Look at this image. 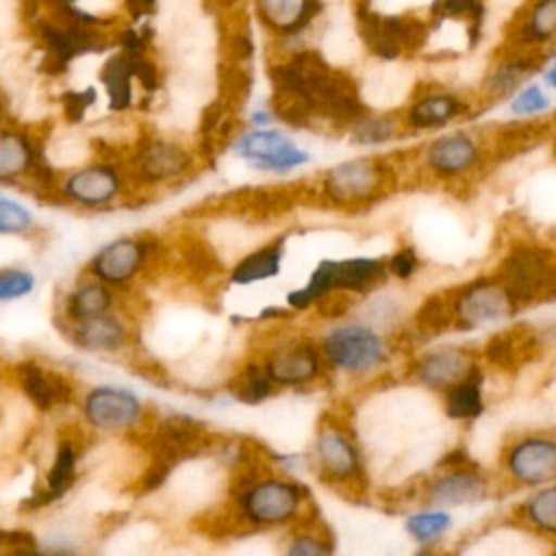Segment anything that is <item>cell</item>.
Listing matches in <instances>:
<instances>
[{"mask_svg": "<svg viewBox=\"0 0 556 556\" xmlns=\"http://www.w3.org/2000/svg\"><path fill=\"white\" fill-rule=\"evenodd\" d=\"M415 556H428V549H426V547H421V549H417V552H415Z\"/></svg>", "mask_w": 556, "mask_h": 556, "instance_id": "cell-53", "label": "cell"}, {"mask_svg": "<svg viewBox=\"0 0 556 556\" xmlns=\"http://www.w3.org/2000/svg\"><path fill=\"white\" fill-rule=\"evenodd\" d=\"M43 556H74L67 549H43Z\"/></svg>", "mask_w": 556, "mask_h": 556, "instance_id": "cell-51", "label": "cell"}, {"mask_svg": "<svg viewBox=\"0 0 556 556\" xmlns=\"http://www.w3.org/2000/svg\"><path fill=\"white\" fill-rule=\"evenodd\" d=\"M152 254L154 241L141 237H119L93 254L89 261V274L109 287H122L146 267Z\"/></svg>", "mask_w": 556, "mask_h": 556, "instance_id": "cell-10", "label": "cell"}, {"mask_svg": "<svg viewBox=\"0 0 556 556\" xmlns=\"http://www.w3.org/2000/svg\"><path fill=\"white\" fill-rule=\"evenodd\" d=\"M547 106L549 98L543 93V89L539 85H528L517 93V98L510 104V111L517 115H534L545 111Z\"/></svg>", "mask_w": 556, "mask_h": 556, "instance_id": "cell-44", "label": "cell"}, {"mask_svg": "<svg viewBox=\"0 0 556 556\" xmlns=\"http://www.w3.org/2000/svg\"><path fill=\"white\" fill-rule=\"evenodd\" d=\"M493 278L517 308L549 300L556 287L554 252L543 245L519 243L504 254Z\"/></svg>", "mask_w": 556, "mask_h": 556, "instance_id": "cell-2", "label": "cell"}, {"mask_svg": "<svg viewBox=\"0 0 556 556\" xmlns=\"http://www.w3.org/2000/svg\"><path fill=\"white\" fill-rule=\"evenodd\" d=\"M285 241H287V237H280V239H274V241L256 248L254 252L245 254L230 269V282L245 287V285L278 276L282 256H285Z\"/></svg>", "mask_w": 556, "mask_h": 556, "instance_id": "cell-24", "label": "cell"}, {"mask_svg": "<svg viewBox=\"0 0 556 556\" xmlns=\"http://www.w3.org/2000/svg\"><path fill=\"white\" fill-rule=\"evenodd\" d=\"M30 543H37V539L28 532V530H7V528H0V552H7V549H13V547H22V545H30Z\"/></svg>", "mask_w": 556, "mask_h": 556, "instance_id": "cell-47", "label": "cell"}, {"mask_svg": "<svg viewBox=\"0 0 556 556\" xmlns=\"http://www.w3.org/2000/svg\"><path fill=\"white\" fill-rule=\"evenodd\" d=\"M261 367L274 387H304L317 380L324 371V356L319 345L306 337H291L278 341L265 356Z\"/></svg>", "mask_w": 556, "mask_h": 556, "instance_id": "cell-6", "label": "cell"}, {"mask_svg": "<svg viewBox=\"0 0 556 556\" xmlns=\"http://www.w3.org/2000/svg\"><path fill=\"white\" fill-rule=\"evenodd\" d=\"M43 161L39 135L17 122L0 126V185H17L33 178Z\"/></svg>", "mask_w": 556, "mask_h": 556, "instance_id": "cell-11", "label": "cell"}, {"mask_svg": "<svg viewBox=\"0 0 556 556\" xmlns=\"http://www.w3.org/2000/svg\"><path fill=\"white\" fill-rule=\"evenodd\" d=\"M20 389L39 410H52L54 406L70 404L74 397L72 382L48 367H41L33 361H24L15 369Z\"/></svg>", "mask_w": 556, "mask_h": 556, "instance_id": "cell-17", "label": "cell"}, {"mask_svg": "<svg viewBox=\"0 0 556 556\" xmlns=\"http://www.w3.org/2000/svg\"><path fill=\"white\" fill-rule=\"evenodd\" d=\"M169 471H172L169 465L150 458V465H148V469H146L143 476H141V489H143V491H156V489L167 480Z\"/></svg>", "mask_w": 556, "mask_h": 556, "instance_id": "cell-46", "label": "cell"}, {"mask_svg": "<svg viewBox=\"0 0 556 556\" xmlns=\"http://www.w3.org/2000/svg\"><path fill=\"white\" fill-rule=\"evenodd\" d=\"M532 61L530 59H508L506 63H502L491 76H489V83H486V91L491 98H506L510 96L517 85L532 72Z\"/></svg>", "mask_w": 556, "mask_h": 556, "instance_id": "cell-36", "label": "cell"}, {"mask_svg": "<svg viewBox=\"0 0 556 556\" xmlns=\"http://www.w3.org/2000/svg\"><path fill=\"white\" fill-rule=\"evenodd\" d=\"M126 7L135 17H139L154 9V0H126Z\"/></svg>", "mask_w": 556, "mask_h": 556, "instance_id": "cell-49", "label": "cell"}, {"mask_svg": "<svg viewBox=\"0 0 556 556\" xmlns=\"http://www.w3.org/2000/svg\"><path fill=\"white\" fill-rule=\"evenodd\" d=\"M315 465L321 480L352 484L363 478L358 447L350 432L337 421H324L315 437Z\"/></svg>", "mask_w": 556, "mask_h": 556, "instance_id": "cell-8", "label": "cell"}, {"mask_svg": "<svg viewBox=\"0 0 556 556\" xmlns=\"http://www.w3.org/2000/svg\"><path fill=\"white\" fill-rule=\"evenodd\" d=\"M76 460H78V454H76L74 443L72 441H61L59 447H56L54 460L48 469L46 486L37 495H33L28 502H24V506L41 508V506L59 500L61 495H65L67 489L76 480Z\"/></svg>", "mask_w": 556, "mask_h": 556, "instance_id": "cell-25", "label": "cell"}, {"mask_svg": "<svg viewBox=\"0 0 556 556\" xmlns=\"http://www.w3.org/2000/svg\"><path fill=\"white\" fill-rule=\"evenodd\" d=\"M387 276V267L382 258L371 256H354L343 261H321L308 280L287 293V306L291 311H306L315 306L317 300H321L328 293H367L376 285H380Z\"/></svg>", "mask_w": 556, "mask_h": 556, "instance_id": "cell-1", "label": "cell"}, {"mask_svg": "<svg viewBox=\"0 0 556 556\" xmlns=\"http://www.w3.org/2000/svg\"><path fill=\"white\" fill-rule=\"evenodd\" d=\"M376 72H371L367 76V85H365V93L374 100V102H395L402 100L406 89H408V78L402 72V67H374Z\"/></svg>", "mask_w": 556, "mask_h": 556, "instance_id": "cell-32", "label": "cell"}, {"mask_svg": "<svg viewBox=\"0 0 556 556\" xmlns=\"http://www.w3.org/2000/svg\"><path fill=\"white\" fill-rule=\"evenodd\" d=\"M395 132V122L389 117H361L354 122L352 135L358 143H382Z\"/></svg>", "mask_w": 556, "mask_h": 556, "instance_id": "cell-41", "label": "cell"}, {"mask_svg": "<svg viewBox=\"0 0 556 556\" xmlns=\"http://www.w3.org/2000/svg\"><path fill=\"white\" fill-rule=\"evenodd\" d=\"M415 326L424 334H439L443 330L454 328L450 298L447 295H430L428 300H424L415 313Z\"/></svg>", "mask_w": 556, "mask_h": 556, "instance_id": "cell-35", "label": "cell"}, {"mask_svg": "<svg viewBox=\"0 0 556 556\" xmlns=\"http://www.w3.org/2000/svg\"><path fill=\"white\" fill-rule=\"evenodd\" d=\"M67 337L78 348L87 352H100V354L119 352L130 341L128 326L117 315H111V313H102L85 319H72L67 326Z\"/></svg>", "mask_w": 556, "mask_h": 556, "instance_id": "cell-18", "label": "cell"}, {"mask_svg": "<svg viewBox=\"0 0 556 556\" xmlns=\"http://www.w3.org/2000/svg\"><path fill=\"white\" fill-rule=\"evenodd\" d=\"M443 469H467V467H478L476 463H471V456L463 450V447H456L452 450L450 454H445L439 463Z\"/></svg>", "mask_w": 556, "mask_h": 556, "instance_id": "cell-48", "label": "cell"}, {"mask_svg": "<svg viewBox=\"0 0 556 556\" xmlns=\"http://www.w3.org/2000/svg\"><path fill=\"white\" fill-rule=\"evenodd\" d=\"M230 393L243 404H261L274 393V382L267 378L261 363H248L232 378Z\"/></svg>", "mask_w": 556, "mask_h": 556, "instance_id": "cell-31", "label": "cell"}, {"mask_svg": "<svg viewBox=\"0 0 556 556\" xmlns=\"http://www.w3.org/2000/svg\"><path fill=\"white\" fill-rule=\"evenodd\" d=\"M33 228V213L22 202L0 195V235H26Z\"/></svg>", "mask_w": 556, "mask_h": 556, "instance_id": "cell-38", "label": "cell"}, {"mask_svg": "<svg viewBox=\"0 0 556 556\" xmlns=\"http://www.w3.org/2000/svg\"><path fill=\"white\" fill-rule=\"evenodd\" d=\"M143 402L124 387L100 384L87 391L83 400V417L102 432H126L143 417Z\"/></svg>", "mask_w": 556, "mask_h": 556, "instance_id": "cell-9", "label": "cell"}, {"mask_svg": "<svg viewBox=\"0 0 556 556\" xmlns=\"http://www.w3.org/2000/svg\"><path fill=\"white\" fill-rule=\"evenodd\" d=\"M235 152L263 172H289L308 161V154L276 130H254L237 139Z\"/></svg>", "mask_w": 556, "mask_h": 556, "instance_id": "cell-14", "label": "cell"}, {"mask_svg": "<svg viewBox=\"0 0 556 556\" xmlns=\"http://www.w3.org/2000/svg\"><path fill=\"white\" fill-rule=\"evenodd\" d=\"M59 193L76 206L102 208L122 193V176L111 163H89L65 174Z\"/></svg>", "mask_w": 556, "mask_h": 556, "instance_id": "cell-13", "label": "cell"}, {"mask_svg": "<svg viewBox=\"0 0 556 556\" xmlns=\"http://www.w3.org/2000/svg\"><path fill=\"white\" fill-rule=\"evenodd\" d=\"M480 161L478 143L463 132L441 137L426 150V163L439 176H458Z\"/></svg>", "mask_w": 556, "mask_h": 556, "instance_id": "cell-23", "label": "cell"}, {"mask_svg": "<svg viewBox=\"0 0 556 556\" xmlns=\"http://www.w3.org/2000/svg\"><path fill=\"white\" fill-rule=\"evenodd\" d=\"M428 556H430V552H428Z\"/></svg>", "mask_w": 556, "mask_h": 556, "instance_id": "cell-54", "label": "cell"}, {"mask_svg": "<svg viewBox=\"0 0 556 556\" xmlns=\"http://www.w3.org/2000/svg\"><path fill=\"white\" fill-rule=\"evenodd\" d=\"M521 510L526 521L543 534L552 536L556 532V489L552 484L539 486V491L526 500Z\"/></svg>", "mask_w": 556, "mask_h": 556, "instance_id": "cell-33", "label": "cell"}, {"mask_svg": "<svg viewBox=\"0 0 556 556\" xmlns=\"http://www.w3.org/2000/svg\"><path fill=\"white\" fill-rule=\"evenodd\" d=\"M332 547L319 532H298L289 539L285 556H330Z\"/></svg>", "mask_w": 556, "mask_h": 556, "instance_id": "cell-42", "label": "cell"}, {"mask_svg": "<svg viewBox=\"0 0 556 556\" xmlns=\"http://www.w3.org/2000/svg\"><path fill=\"white\" fill-rule=\"evenodd\" d=\"M361 33L365 43L380 59H395L406 46L417 41L419 24L402 17H380L374 13L361 15Z\"/></svg>", "mask_w": 556, "mask_h": 556, "instance_id": "cell-19", "label": "cell"}, {"mask_svg": "<svg viewBox=\"0 0 556 556\" xmlns=\"http://www.w3.org/2000/svg\"><path fill=\"white\" fill-rule=\"evenodd\" d=\"M452 321L460 330H473L504 321L517 306L495 278H478L450 293Z\"/></svg>", "mask_w": 556, "mask_h": 556, "instance_id": "cell-5", "label": "cell"}, {"mask_svg": "<svg viewBox=\"0 0 556 556\" xmlns=\"http://www.w3.org/2000/svg\"><path fill=\"white\" fill-rule=\"evenodd\" d=\"M263 20L276 30H300L313 13V0H258Z\"/></svg>", "mask_w": 556, "mask_h": 556, "instance_id": "cell-30", "label": "cell"}, {"mask_svg": "<svg viewBox=\"0 0 556 556\" xmlns=\"http://www.w3.org/2000/svg\"><path fill=\"white\" fill-rule=\"evenodd\" d=\"M387 274L400 278V280H408L419 271V256L415 252V248H400L395 250L389 261H384Z\"/></svg>", "mask_w": 556, "mask_h": 556, "instance_id": "cell-45", "label": "cell"}, {"mask_svg": "<svg viewBox=\"0 0 556 556\" xmlns=\"http://www.w3.org/2000/svg\"><path fill=\"white\" fill-rule=\"evenodd\" d=\"M111 308H113V291L109 285L96 278L76 285L65 300V315L70 321L111 313Z\"/></svg>", "mask_w": 556, "mask_h": 556, "instance_id": "cell-28", "label": "cell"}, {"mask_svg": "<svg viewBox=\"0 0 556 556\" xmlns=\"http://www.w3.org/2000/svg\"><path fill=\"white\" fill-rule=\"evenodd\" d=\"M96 89L93 87H85V89H67L61 96V106H63V115L67 122L78 124L83 122L87 109L96 102Z\"/></svg>", "mask_w": 556, "mask_h": 556, "instance_id": "cell-43", "label": "cell"}, {"mask_svg": "<svg viewBox=\"0 0 556 556\" xmlns=\"http://www.w3.org/2000/svg\"><path fill=\"white\" fill-rule=\"evenodd\" d=\"M471 367H476L471 350L460 345H441L421 354L415 361L413 376L434 391H445L463 380L471 371Z\"/></svg>", "mask_w": 556, "mask_h": 556, "instance_id": "cell-16", "label": "cell"}, {"mask_svg": "<svg viewBox=\"0 0 556 556\" xmlns=\"http://www.w3.org/2000/svg\"><path fill=\"white\" fill-rule=\"evenodd\" d=\"M465 104L447 93H430L415 102L408 111V122L415 128H434L447 124L452 117H456Z\"/></svg>", "mask_w": 556, "mask_h": 556, "instance_id": "cell-29", "label": "cell"}, {"mask_svg": "<svg viewBox=\"0 0 556 556\" xmlns=\"http://www.w3.org/2000/svg\"><path fill=\"white\" fill-rule=\"evenodd\" d=\"M556 26V2L554 0H539L534 11L526 22V41H545L552 37Z\"/></svg>", "mask_w": 556, "mask_h": 556, "instance_id": "cell-39", "label": "cell"}, {"mask_svg": "<svg viewBox=\"0 0 556 556\" xmlns=\"http://www.w3.org/2000/svg\"><path fill=\"white\" fill-rule=\"evenodd\" d=\"M206 445V426L191 415H167L154 432L152 458L174 469L182 458L198 454Z\"/></svg>", "mask_w": 556, "mask_h": 556, "instance_id": "cell-15", "label": "cell"}, {"mask_svg": "<svg viewBox=\"0 0 556 556\" xmlns=\"http://www.w3.org/2000/svg\"><path fill=\"white\" fill-rule=\"evenodd\" d=\"M304 497L300 482L276 476L254 478L239 491V513L254 528L282 526L298 517Z\"/></svg>", "mask_w": 556, "mask_h": 556, "instance_id": "cell-3", "label": "cell"}, {"mask_svg": "<svg viewBox=\"0 0 556 556\" xmlns=\"http://www.w3.org/2000/svg\"><path fill=\"white\" fill-rule=\"evenodd\" d=\"M428 500L439 506H463L486 497L489 482L480 476L478 467L447 469L443 476L428 484Z\"/></svg>", "mask_w": 556, "mask_h": 556, "instance_id": "cell-22", "label": "cell"}, {"mask_svg": "<svg viewBox=\"0 0 556 556\" xmlns=\"http://www.w3.org/2000/svg\"><path fill=\"white\" fill-rule=\"evenodd\" d=\"M539 350V337L532 332L530 326H513L493 334L484 343V358L489 365L502 371H515L528 361L536 358Z\"/></svg>", "mask_w": 556, "mask_h": 556, "instance_id": "cell-20", "label": "cell"}, {"mask_svg": "<svg viewBox=\"0 0 556 556\" xmlns=\"http://www.w3.org/2000/svg\"><path fill=\"white\" fill-rule=\"evenodd\" d=\"M182 261L187 265V269L198 276V278H208L219 274L222 269V261L217 256V252L213 250L211 243L202 241V239H189L182 245Z\"/></svg>", "mask_w": 556, "mask_h": 556, "instance_id": "cell-37", "label": "cell"}, {"mask_svg": "<svg viewBox=\"0 0 556 556\" xmlns=\"http://www.w3.org/2000/svg\"><path fill=\"white\" fill-rule=\"evenodd\" d=\"M139 52H130V50H122L113 56H109L100 70V80L104 85L106 98H109V106L115 111H122L130 104L132 100V87L130 80L135 76V56Z\"/></svg>", "mask_w": 556, "mask_h": 556, "instance_id": "cell-26", "label": "cell"}, {"mask_svg": "<svg viewBox=\"0 0 556 556\" xmlns=\"http://www.w3.org/2000/svg\"><path fill=\"white\" fill-rule=\"evenodd\" d=\"M254 122L256 124H269V115L267 113H254Z\"/></svg>", "mask_w": 556, "mask_h": 556, "instance_id": "cell-52", "label": "cell"}, {"mask_svg": "<svg viewBox=\"0 0 556 556\" xmlns=\"http://www.w3.org/2000/svg\"><path fill=\"white\" fill-rule=\"evenodd\" d=\"M508 476L526 486H543L556 478V441L547 434H530L515 441L504 456Z\"/></svg>", "mask_w": 556, "mask_h": 556, "instance_id": "cell-12", "label": "cell"}, {"mask_svg": "<svg viewBox=\"0 0 556 556\" xmlns=\"http://www.w3.org/2000/svg\"><path fill=\"white\" fill-rule=\"evenodd\" d=\"M319 352L330 367L345 374H369L387 363V341L365 324L348 321L330 328L319 343Z\"/></svg>", "mask_w": 556, "mask_h": 556, "instance_id": "cell-4", "label": "cell"}, {"mask_svg": "<svg viewBox=\"0 0 556 556\" xmlns=\"http://www.w3.org/2000/svg\"><path fill=\"white\" fill-rule=\"evenodd\" d=\"M11 122V106H9V98L7 93L0 89V126Z\"/></svg>", "mask_w": 556, "mask_h": 556, "instance_id": "cell-50", "label": "cell"}, {"mask_svg": "<svg viewBox=\"0 0 556 556\" xmlns=\"http://www.w3.org/2000/svg\"><path fill=\"white\" fill-rule=\"evenodd\" d=\"M35 276L20 267H2L0 269V302L24 298L33 291Z\"/></svg>", "mask_w": 556, "mask_h": 556, "instance_id": "cell-40", "label": "cell"}, {"mask_svg": "<svg viewBox=\"0 0 556 556\" xmlns=\"http://www.w3.org/2000/svg\"><path fill=\"white\" fill-rule=\"evenodd\" d=\"M387 172L378 161L352 159L334 165L324 178V193L337 206H356L382 195Z\"/></svg>", "mask_w": 556, "mask_h": 556, "instance_id": "cell-7", "label": "cell"}, {"mask_svg": "<svg viewBox=\"0 0 556 556\" xmlns=\"http://www.w3.org/2000/svg\"><path fill=\"white\" fill-rule=\"evenodd\" d=\"M450 526H452V517L445 510L415 513L404 521V530L419 545H428V543L437 541L439 536H443L450 530Z\"/></svg>", "mask_w": 556, "mask_h": 556, "instance_id": "cell-34", "label": "cell"}, {"mask_svg": "<svg viewBox=\"0 0 556 556\" xmlns=\"http://www.w3.org/2000/svg\"><path fill=\"white\" fill-rule=\"evenodd\" d=\"M191 167V154L178 143L152 141L139 150L135 174L146 182H167L180 178Z\"/></svg>", "mask_w": 556, "mask_h": 556, "instance_id": "cell-21", "label": "cell"}, {"mask_svg": "<svg viewBox=\"0 0 556 556\" xmlns=\"http://www.w3.org/2000/svg\"><path fill=\"white\" fill-rule=\"evenodd\" d=\"M482 380H484V376L476 365L463 380H458L456 384L445 389V413L450 419L467 421V419H476L484 413Z\"/></svg>", "mask_w": 556, "mask_h": 556, "instance_id": "cell-27", "label": "cell"}]
</instances>
